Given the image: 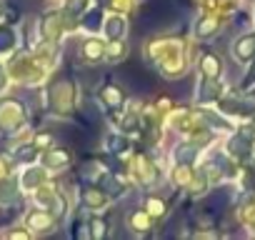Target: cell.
Returning <instances> with one entry per match:
<instances>
[{
  "instance_id": "cell-2",
  "label": "cell",
  "mask_w": 255,
  "mask_h": 240,
  "mask_svg": "<svg viewBox=\"0 0 255 240\" xmlns=\"http://www.w3.org/2000/svg\"><path fill=\"white\" fill-rule=\"evenodd\" d=\"M200 68H203V73H205L208 78H215V75H218V70H220V63H218V58H215V55H205Z\"/></svg>"
},
{
  "instance_id": "cell-5",
  "label": "cell",
  "mask_w": 255,
  "mask_h": 240,
  "mask_svg": "<svg viewBox=\"0 0 255 240\" xmlns=\"http://www.w3.org/2000/svg\"><path fill=\"white\" fill-rule=\"evenodd\" d=\"M100 53H103V45H100L98 40H88V45H85V55H88L90 60H98Z\"/></svg>"
},
{
  "instance_id": "cell-11",
  "label": "cell",
  "mask_w": 255,
  "mask_h": 240,
  "mask_svg": "<svg viewBox=\"0 0 255 240\" xmlns=\"http://www.w3.org/2000/svg\"><path fill=\"white\" fill-rule=\"evenodd\" d=\"M30 220H33V225H38V228H48V225H50V223H48L50 218H48V215H40V213H38V215H30Z\"/></svg>"
},
{
  "instance_id": "cell-3",
  "label": "cell",
  "mask_w": 255,
  "mask_h": 240,
  "mask_svg": "<svg viewBox=\"0 0 255 240\" xmlns=\"http://www.w3.org/2000/svg\"><path fill=\"white\" fill-rule=\"evenodd\" d=\"M103 98H105L110 105H120V103H123V93H120V88H115V85H105V88H103Z\"/></svg>"
},
{
  "instance_id": "cell-4",
  "label": "cell",
  "mask_w": 255,
  "mask_h": 240,
  "mask_svg": "<svg viewBox=\"0 0 255 240\" xmlns=\"http://www.w3.org/2000/svg\"><path fill=\"white\" fill-rule=\"evenodd\" d=\"M85 203L90 208H103L105 205V195L103 193H95V190H85Z\"/></svg>"
},
{
  "instance_id": "cell-10",
  "label": "cell",
  "mask_w": 255,
  "mask_h": 240,
  "mask_svg": "<svg viewBox=\"0 0 255 240\" xmlns=\"http://www.w3.org/2000/svg\"><path fill=\"white\" fill-rule=\"evenodd\" d=\"M40 178H43V173H40V170H33V173H28V175H25V185H28V188H33V185H38V183H40Z\"/></svg>"
},
{
  "instance_id": "cell-1",
  "label": "cell",
  "mask_w": 255,
  "mask_h": 240,
  "mask_svg": "<svg viewBox=\"0 0 255 240\" xmlns=\"http://www.w3.org/2000/svg\"><path fill=\"white\" fill-rule=\"evenodd\" d=\"M255 53V38L253 35H248V38H240L238 40V45H235V55L245 63V60H250V55Z\"/></svg>"
},
{
  "instance_id": "cell-9",
  "label": "cell",
  "mask_w": 255,
  "mask_h": 240,
  "mask_svg": "<svg viewBox=\"0 0 255 240\" xmlns=\"http://www.w3.org/2000/svg\"><path fill=\"white\" fill-rule=\"evenodd\" d=\"M13 33L10 30H0V50H10L13 48Z\"/></svg>"
},
{
  "instance_id": "cell-6",
  "label": "cell",
  "mask_w": 255,
  "mask_h": 240,
  "mask_svg": "<svg viewBox=\"0 0 255 240\" xmlns=\"http://www.w3.org/2000/svg\"><path fill=\"white\" fill-rule=\"evenodd\" d=\"M65 163H68V153H65V150H55V153L48 155V165L60 168V165H65Z\"/></svg>"
},
{
  "instance_id": "cell-13",
  "label": "cell",
  "mask_w": 255,
  "mask_h": 240,
  "mask_svg": "<svg viewBox=\"0 0 255 240\" xmlns=\"http://www.w3.org/2000/svg\"><path fill=\"white\" fill-rule=\"evenodd\" d=\"M0 85H3V70H0Z\"/></svg>"
},
{
  "instance_id": "cell-7",
  "label": "cell",
  "mask_w": 255,
  "mask_h": 240,
  "mask_svg": "<svg viewBox=\"0 0 255 240\" xmlns=\"http://www.w3.org/2000/svg\"><path fill=\"white\" fill-rule=\"evenodd\" d=\"M133 228H135L138 233H145V230L150 228V223H148V215H143V213H135V215H133Z\"/></svg>"
},
{
  "instance_id": "cell-8",
  "label": "cell",
  "mask_w": 255,
  "mask_h": 240,
  "mask_svg": "<svg viewBox=\"0 0 255 240\" xmlns=\"http://www.w3.org/2000/svg\"><path fill=\"white\" fill-rule=\"evenodd\" d=\"M123 33V20L120 18H110V23H108V35L110 38H118Z\"/></svg>"
},
{
  "instance_id": "cell-12",
  "label": "cell",
  "mask_w": 255,
  "mask_h": 240,
  "mask_svg": "<svg viewBox=\"0 0 255 240\" xmlns=\"http://www.w3.org/2000/svg\"><path fill=\"white\" fill-rule=\"evenodd\" d=\"M35 155V145L33 148H23V150H18V158L20 160H28V158H33Z\"/></svg>"
}]
</instances>
